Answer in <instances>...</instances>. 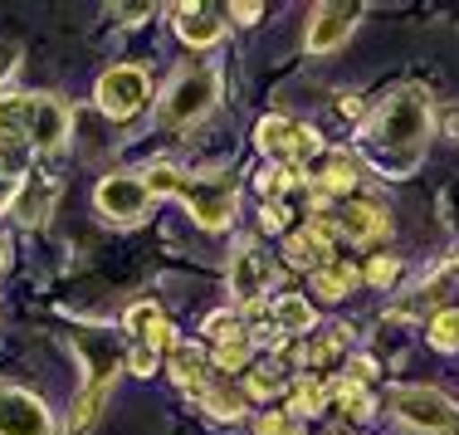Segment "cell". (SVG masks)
Returning a JSON list of instances; mask_svg holds the SVG:
<instances>
[{
  "label": "cell",
  "mask_w": 459,
  "mask_h": 435,
  "mask_svg": "<svg viewBox=\"0 0 459 435\" xmlns=\"http://www.w3.org/2000/svg\"><path fill=\"white\" fill-rule=\"evenodd\" d=\"M15 196H20V177H5V171H0V211L15 205Z\"/></svg>",
  "instance_id": "obj_31"
},
{
  "label": "cell",
  "mask_w": 459,
  "mask_h": 435,
  "mask_svg": "<svg viewBox=\"0 0 459 435\" xmlns=\"http://www.w3.org/2000/svg\"><path fill=\"white\" fill-rule=\"evenodd\" d=\"M274 323L283 333H308L313 323H318V313L308 309V299H299V293H289V299L274 303Z\"/></svg>",
  "instance_id": "obj_19"
},
{
  "label": "cell",
  "mask_w": 459,
  "mask_h": 435,
  "mask_svg": "<svg viewBox=\"0 0 459 435\" xmlns=\"http://www.w3.org/2000/svg\"><path fill=\"white\" fill-rule=\"evenodd\" d=\"M171 367H177V382L181 387L205 391V372H211V362H205L201 347H177V352H171Z\"/></svg>",
  "instance_id": "obj_18"
},
{
  "label": "cell",
  "mask_w": 459,
  "mask_h": 435,
  "mask_svg": "<svg viewBox=\"0 0 459 435\" xmlns=\"http://www.w3.org/2000/svg\"><path fill=\"white\" fill-rule=\"evenodd\" d=\"M352 30H357V5H318L303 39H308L313 54H333L337 45H347Z\"/></svg>",
  "instance_id": "obj_13"
},
{
  "label": "cell",
  "mask_w": 459,
  "mask_h": 435,
  "mask_svg": "<svg viewBox=\"0 0 459 435\" xmlns=\"http://www.w3.org/2000/svg\"><path fill=\"white\" fill-rule=\"evenodd\" d=\"M127 367H133L137 377H152V367L161 362V352L171 347V323L167 313L157 309V303H137L133 313H127Z\"/></svg>",
  "instance_id": "obj_2"
},
{
  "label": "cell",
  "mask_w": 459,
  "mask_h": 435,
  "mask_svg": "<svg viewBox=\"0 0 459 435\" xmlns=\"http://www.w3.org/2000/svg\"><path fill=\"white\" fill-rule=\"evenodd\" d=\"M15 69H20V49L15 45H0V83H5Z\"/></svg>",
  "instance_id": "obj_30"
},
{
  "label": "cell",
  "mask_w": 459,
  "mask_h": 435,
  "mask_svg": "<svg viewBox=\"0 0 459 435\" xmlns=\"http://www.w3.org/2000/svg\"><path fill=\"white\" fill-rule=\"evenodd\" d=\"M396 274H401V265H396V259H386V255H377V259L367 265V279H371V284H381V289H386Z\"/></svg>",
  "instance_id": "obj_29"
},
{
  "label": "cell",
  "mask_w": 459,
  "mask_h": 435,
  "mask_svg": "<svg viewBox=\"0 0 459 435\" xmlns=\"http://www.w3.org/2000/svg\"><path fill=\"white\" fill-rule=\"evenodd\" d=\"M255 143L269 152L274 161H283V167H299V161H308V157H318V133L313 127H299V123H289V117H264L259 123V133H255Z\"/></svg>",
  "instance_id": "obj_8"
},
{
  "label": "cell",
  "mask_w": 459,
  "mask_h": 435,
  "mask_svg": "<svg viewBox=\"0 0 459 435\" xmlns=\"http://www.w3.org/2000/svg\"><path fill=\"white\" fill-rule=\"evenodd\" d=\"M201 401L215 411V416H230V421H239V416H245V401H239L235 391H221V387H211V382H205Z\"/></svg>",
  "instance_id": "obj_25"
},
{
  "label": "cell",
  "mask_w": 459,
  "mask_h": 435,
  "mask_svg": "<svg viewBox=\"0 0 459 435\" xmlns=\"http://www.w3.org/2000/svg\"><path fill=\"white\" fill-rule=\"evenodd\" d=\"M352 284H357L352 265H327V269H318V293H323V299H342Z\"/></svg>",
  "instance_id": "obj_22"
},
{
  "label": "cell",
  "mask_w": 459,
  "mask_h": 435,
  "mask_svg": "<svg viewBox=\"0 0 459 435\" xmlns=\"http://www.w3.org/2000/svg\"><path fill=\"white\" fill-rule=\"evenodd\" d=\"M289 259H293L299 269H313V274H318V269H327V265H333V245H327L323 235L308 225V231L289 235Z\"/></svg>",
  "instance_id": "obj_17"
},
{
  "label": "cell",
  "mask_w": 459,
  "mask_h": 435,
  "mask_svg": "<svg viewBox=\"0 0 459 435\" xmlns=\"http://www.w3.org/2000/svg\"><path fill=\"white\" fill-rule=\"evenodd\" d=\"M430 343L440 347V352H459V309L435 313V323H430Z\"/></svg>",
  "instance_id": "obj_23"
},
{
  "label": "cell",
  "mask_w": 459,
  "mask_h": 435,
  "mask_svg": "<svg viewBox=\"0 0 459 435\" xmlns=\"http://www.w3.org/2000/svg\"><path fill=\"white\" fill-rule=\"evenodd\" d=\"M30 157V93H0V171L20 177Z\"/></svg>",
  "instance_id": "obj_6"
},
{
  "label": "cell",
  "mask_w": 459,
  "mask_h": 435,
  "mask_svg": "<svg viewBox=\"0 0 459 435\" xmlns=\"http://www.w3.org/2000/svg\"><path fill=\"white\" fill-rule=\"evenodd\" d=\"M230 10H235V20H239V25H255V20H259V10H264V5H255V0H239V5H230Z\"/></svg>",
  "instance_id": "obj_33"
},
{
  "label": "cell",
  "mask_w": 459,
  "mask_h": 435,
  "mask_svg": "<svg viewBox=\"0 0 459 435\" xmlns=\"http://www.w3.org/2000/svg\"><path fill=\"white\" fill-rule=\"evenodd\" d=\"M259 435H299V416L269 411V416H259Z\"/></svg>",
  "instance_id": "obj_28"
},
{
  "label": "cell",
  "mask_w": 459,
  "mask_h": 435,
  "mask_svg": "<svg viewBox=\"0 0 459 435\" xmlns=\"http://www.w3.org/2000/svg\"><path fill=\"white\" fill-rule=\"evenodd\" d=\"M142 181H147L152 196H181V181H186V177H181L177 167H171V161H152Z\"/></svg>",
  "instance_id": "obj_21"
},
{
  "label": "cell",
  "mask_w": 459,
  "mask_h": 435,
  "mask_svg": "<svg viewBox=\"0 0 459 435\" xmlns=\"http://www.w3.org/2000/svg\"><path fill=\"white\" fill-rule=\"evenodd\" d=\"M327 406V387L323 382H299L293 387V416H318Z\"/></svg>",
  "instance_id": "obj_24"
},
{
  "label": "cell",
  "mask_w": 459,
  "mask_h": 435,
  "mask_svg": "<svg viewBox=\"0 0 459 435\" xmlns=\"http://www.w3.org/2000/svg\"><path fill=\"white\" fill-rule=\"evenodd\" d=\"M177 35L191 49H205V45H215V39L225 35V20L215 15V10H205V5H181L177 10Z\"/></svg>",
  "instance_id": "obj_15"
},
{
  "label": "cell",
  "mask_w": 459,
  "mask_h": 435,
  "mask_svg": "<svg viewBox=\"0 0 459 435\" xmlns=\"http://www.w3.org/2000/svg\"><path fill=\"white\" fill-rule=\"evenodd\" d=\"M425 137H430V98L415 83L386 93V103L362 127V147L381 171H411L425 152Z\"/></svg>",
  "instance_id": "obj_1"
},
{
  "label": "cell",
  "mask_w": 459,
  "mask_h": 435,
  "mask_svg": "<svg viewBox=\"0 0 459 435\" xmlns=\"http://www.w3.org/2000/svg\"><path fill=\"white\" fill-rule=\"evenodd\" d=\"M440 123H445V133H450V137H459V103L445 108V113H440Z\"/></svg>",
  "instance_id": "obj_35"
},
{
  "label": "cell",
  "mask_w": 459,
  "mask_h": 435,
  "mask_svg": "<svg viewBox=\"0 0 459 435\" xmlns=\"http://www.w3.org/2000/svg\"><path fill=\"white\" fill-rule=\"evenodd\" d=\"M64 137H69V108H64V98H54V93L30 98V152H54Z\"/></svg>",
  "instance_id": "obj_12"
},
{
  "label": "cell",
  "mask_w": 459,
  "mask_h": 435,
  "mask_svg": "<svg viewBox=\"0 0 459 435\" xmlns=\"http://www.w3.org/2000/svg\"><path fill=\"white\" fill-rule=\"evenodd\" d=\"M83 352H89V387L79 391V401H74V416H69V431H89V421L103 411L108 391H113V377H117V352L113 347H93L83 343Z\"/></svg>",
  "instance_id": "obj_7"
},
{
  "label": "cell",
  "mask_w": 459,
  "mask_h": 435,
  "mask_svg": "<svg viewBox=\"0 0 459 435\" xmlns=\"http://www.w3.org/2000/svg\"><path fill=\"white\" fill-rule=\"evenodd\" d=\"M357 187V167L347 157H333L327 161V171H323V181H318V201H327V196H342V191H352Z\"/></svg>",
  "instance_id": "obj_20"
},
{
  "label": "cell",
  "mask_w": 459,
  "mask_h": 435,
  "mask_svg": "<svg viewBox=\"0 0 459 435\" xmlns=\"http://www.w3.org/2000/svg\"><path fill=\"white\" fill-rule=\"evenodd\" d=\"M205 333H211L215 343L245 338V328H239V318H235V313H211V318H205Z\"/></svg>",
  "instance_id": "obj_27"
},
{
  "label": "cell",
  "mask_w": 459,
  "mask_h": 435,
  "mask_svg": "<svg viewBox=\"0 0 459 435\" xmlns=\"http://www.w3.org/2000/svg\"><path fill=\"white\" fill-rule=\"evenodd\" d=\"M337 225H342L347 240L371 245V240H381V235H386V225H391V221H386V211H381L377 201H352V205L342 211V221H337Z\"/></svg>",
  "instance_id": "obj_16"
},
{
  "label": "cell",
  "mask_w": 459,
  "mask_h": 435,
  "mask_svg": "<svg viewBox=\"0 0 459 435\" xmlns=\"http://www.w3.org/2000/svg\"><path fill=\"white\" fill-rule=\"evenodd\" d=\"M0 269H5V245H0Z\"/></svg>",
  "instance_id": "obj_36"
},
{
  "label": "cell",
  "mask_w": 459,
  "mask_h": 435,
  "mask_svg": "<svg viewBox=\"0 0 459 435\" xmlns=\"http://www.w3.org/2000/svg\"><path fill=\"white\" fill-rule=\"evenodd\" d=\"M0 435H54L49 406L35 391L0 387Z\"/></svg>",
  "instance_id": "obj_10"
},
{
  "label": "cell",
  "mask_w": 459,
  "mask_h": 435,
  "mask_svg": "<svg viewBox=\"0 0 459 435\" xmlns=\"http://www.w3.org/2000/svg\"><path fill=\"white\" fill-rule=\"evenodd\" d=\"M259 221H264V231H283V221H289V215H283V205H279V201H269Z\"/></svg>",
  "instance_id": "obj_32"
},
{
  "label": "cell",
  "mask_w": 459,
  "mask_h": 435,
  "mask_svg": "<svg viewBox=\"0 0 459 435\" xmlns=\"http://www.w3.org/2000/svg\"><path fill=\"white\" fill-rule=\"evenodd\" d=\"M93 201H98V211H103L108 221H137V215L152 205V191H147L142 177H103Z\"/></svg>",
  "instance_id": "obj_11"
},
{
  "label": "cell",
  "mask_w": 459,
  "mask_h": 435,
  "mask_svg": "<svg viewBox=\"0 0 459 435\" xmlns=\"http://www.w3.org/2000/svg\"><path fill=\"white\" fill-rule=\"evenodd\" d=\"M215 93H221V79H215L211 69H181L177 79H171V89H167L161 113H167L171 127H186V123H195V117L211 113Z\"/></svg>",
  "instance_id": "obj_4"
},
{
  "label": "cell",
  "mask_w": 459,
  "mask_h": 435,
  "mask_svg": "<svg viewBox=\"0 0 459 435\" xmlns=\"http://www.w3.org/2000/svg\"><path fill=\"white\" fill-rule=\"evenodd\" d=\"M181 201L191 205L195 225H205V231H225V225L235 221V177H225V171L186 177L181 181Z\"/></svg>",
  "instance_id": "obj_3"
},
{
  "label": "cell",
  "mask_w": 459,
  "mask_h": 435,
  "mask_svg": "<svg viewBox=\"0 0 459 435\" xmlns=\"http://www.w3.org/2000/svg\"><path fill=\"white\" fill-rule=\"evenodd\" d=\"M269 284V259L259 255L255 245H245L235 259H230V289H235V299L245 303L249 313H259V293Z\"/></svg>",
  "instance_id": "obj_14"
},
{
  "label": "cell",
  "mask_w": 459,
  "mask_h": 435,
  "mask_svg": "<svg viewBox=\"0 0 459 435\" xmlns=\"http://www.w3.org/2000/svg\"><path fill=\"white\" fill-rule=\"evenodd\" d=\"M391 406H396V416L406 421V426L425 431V435H455L459 431V411L430 387H401L396 396H391Z\"/></svg>",
  "instance_id": "obj_5"
},
{
  "label": "cell",
  "mask_w": 459,
  "mask_h": 435,
  "mask_svg": "<svg viewBox=\"0 0 459 435\" xmlns=\"http://www.w3.org/2000/svg\"><path fill=\"white\" fill-rule=\"evenodd\" d=\"M147 74L137 69V64H117V69H108L103 79H98V108H103L113 123H123V117H133L142 103H147Z\"/></svg>",
  "instance_id": "obj_9"
},
{
  "label": "cell",
  "mask_w": 459,
  "mask_h": 435,
  "mask_svg": "<svg viewBox=\"0 0 459 435\" xmlns=\"http://www.w3.org/2000/svg\"><path fill=\"white\" fill-rule=\"evenodd\" d=\"M337 113H342V117H357V113H362V98H357V93H342V98H337Z\"/></svg>",
  "instance_id": "obj_34"
},
{
  "label": "cell",
  "mask_w": 459,
  "mask_h": 435,
  "mask_svg": "<svg viewBox=\"0 0 459 435\" xmlns=\"http://www.w3.org/2000/svg\"><path fill=\"white\" fill-rule=\"evenodd\" d=\"M245 362H249V338H230V343L215 347V367H221V372H239Z\"/></svg>",
  "instance_id": "obj_26"
}]
</instances>
